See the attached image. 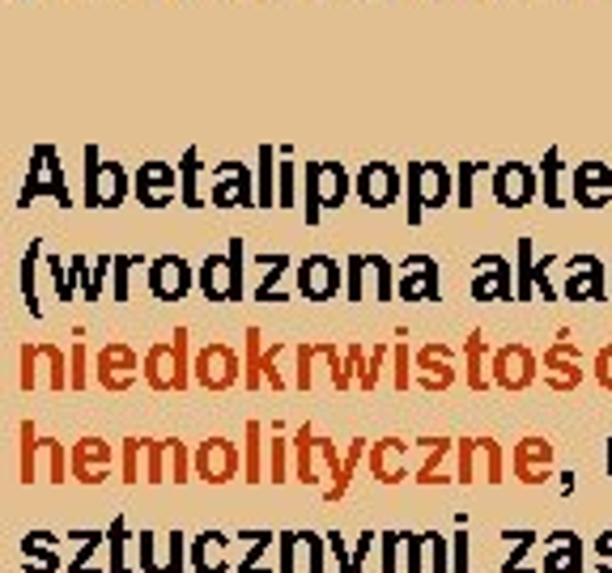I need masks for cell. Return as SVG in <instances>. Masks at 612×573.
Returning a JSON list of instances; mask_svg holds the SVG:
<instances>
[{"label":"cell","instance_id":"1","mask_svg":"<svg viewBox=\"0 0 612 573\" xmlns=\"http://www.w3.org/2000/svg\"><path fill=\"white\" fill-rule=\"evenodd\" d=\"M561 268V297L574 302V306H587V302H609V264L591 251L583 255H565L558 264Z\"/></svg>","mask_w":612,"mask_h":573},{"label":"cell","instance_id":"32","mask_svg":"<svg viewBox=\"0 0 612 573\" xmlns=\"http://www.w3.org/2000/svg\"><path fill=\"white\" fill-rule=\"evenodd\" d=\"M591 548H596V573H612V526L596 535Z\"/></svg>","mask_w":612,"mask_h":573},{"label":"cell","instance_id":"11","mask_svg":"<svg viewBox=\"0 0 612 573\" xmlns=\"http://www.w3.org/2000/svg\"><path fill=\"white\" fill-rule=\"evenodd\" d=\"M354 188H357V195H361V204L387 208V204H396V195H400V170L387 166V162H370V166L357 170Z\"/></svg>","mask_w":612,"mask_h":573},{"label":"cell","instance_id":"27","mask_svg":"<svg viewBox=\"0 0 612 573\" xmlns=\"http://www.w3.org/2000/svg\"><path fill=\"white\" fill-rule=\"evenodd\" d=\"M366 268L374 272V297H379V302L396 297V285H392V277H396V272H392V264H387L383 255H366Z\"/></svg>","mask_w":612,"mask_h":573},{"label":"cell","instance_id":"37","mask_svg":"<svg viewBox=\"0 0 612 573\" xmlns=\"http://www.w3.org/2000/svg\"><path fill=\"white\" fill-rule=\"evenodd\" d=\"M408 379H412V374H408V348H396V386L408 391Z\"/></svg>","mask_w":612,"mask_h":573},{"label":"cell","instance_id":"29","mask_svg":"<svg viewBox=\"0 0 612 573\" xmlns=\"http://www.w3.org/2000/svg\"><path fill=\"white\" fill-rule=\"evenodd\" d=\"M345 281H349V297L361 302V297H366V255H354V259H349Z\"/></svg>","mask_w":612,"mask_h":573},{"label":"cell","instance_id":"39","mask_svg":"<svg viewBox=\"0 0 612 573\" xmlns=\"http://www.w3.org/2000/svg\"><path fill=\"white\" fill-rule=\"evenodd\" d=\"M553 476H558V493H561V497H570V493L578 488V480H574V472H553Z\"/></svg>","mask_w":612,"mask_h":573},{"label":"cell","instance_id":"36","mask_svg":"<svg viewBox=\"0 0 612 573\" xmlns=\"http://www.w3.org/2000/svg\"><path fill=\"white\" fill-rule=\"evenodd\" d=\"M451 570L468 573V535H463V531L456 535V557H451Z\"/></svg>","mask_w":612,"mask_h":573},{"label":"cell","instance_id":"13","mask_svg":"<svg viewBox=\"0 0 612 573\" xmlns=\"http://www.w3.org/2000/svg\"><path fill=\"white\" fill-rule=\"evenodd\" d=\"M396 293L405 302H434L438 297V264L430 255H412L400 264V285Z\"/></svg>","mask_w":612,"mask_h":573},{"label":"cell","instance_id":"30","mask_svg":"<svg viewBox=\"0 0 612 573\" xmlns=\"http://www.w3.org/2000/svg\"><path fill=\"white\" fill-rule=\"evenodd\" d=\"M591 379L600 382L604 391H612V344H604V348L591 357Z\"/></svg>","mask_w":612,"mask_h":573},{"label":"cell","instance_id":"17","mask_svg":"<svg viewBox=\"0 0 612 573\" xmlns=\"http://www.w3.org/2000/svg\"><path fill=\"white\" fill-rule=\"evenodd\" d=\"M456 357H451V348L447 344H430V348H421L417 353V370H421V386H430V391H447L451 382H456V366H451Z\"/></svg>","mask_w":612,"mask_h":573},{"label":"cell","instance_id":"2","mask_svg":"<svg viewBox=\"0 0 612 573\" xmlns=\"http://www.w3.org/2000/svg\"><path fill=\"white\" fill-rule=\"evenodd\" d=\"M451 195V170L438 162H412L408 166V221H421L425 208H443Z\"/></svg>","mask_w":612,"mask_h":573},{"label":"cell","instance_id":"23","mask_svg":"<svg viewBox=\"0 0 612 573\" xmlns=\"http://www.w3.org/2000/svg\"><path fill=\"white\" fill-rule=\"evenodd\" d=\"M463 379L472 391H489V366H485V335L472 332L468 335V344H463Z\"/></svg>","mask_w":612,"mask_h":573},{"label":"cell","instance_id":"16","mask_svg":"<svg viewBox=\"0 0 612 573\" xmlns=\"http://www.w3.org/2000/svg\"><path fill=\"white\" fill-rule=\"evenodd\" d=\"M370 472H374V480H383V484H400V480L408 476V442H400V437L374 442V450H370Z\"/></svg>","mask_w":612,"mask_h":573},{"label":"cell","instance_id":"41","mask_svg":"<svg viewBox=\"0 0 612 573\" xmlns=\"http://www.w3.org/2000/svg\"><path fill=\"white\" fill-rule=\"evenodd\" d=\"M609 302H612V264H609Z\"/></svg>","mask_w":612,"mask_h":573},{"label":"cell","instance_id":"35","mask_svg":"<svg viewBox=\"0 0 612 573\" xmlns=\"http://www.w3.org/2000/svg\"><path fill=\"white\" fill-rule=\"evenodd\" d=\"M272 480H285V442L272 437Z\"/></svg>","mask_w":612,"mask_h":573},{"label":"cell","instance_id":"9","mask_svg":"<svg viewBox=\"0 0 612 573\" xmlns=\"http://www.w3.org/2000/svg\"><path fill=\"white\" fill-rule=\"evenodd\" d=\"M536 191H540L536 166H527V162H502L494 170V195L502 208H527L536 200Z\"/></svg>","mask_w":612,"mask_h":573},{"label":"cell","instance_id":"33","mask_svg":"<svg viewBox=\"0 0 612 573\" xmlns=\"http://www.w3.org/2000/svg\"><path fill=\"white\" fill-rule=\"evenodd\" d=\"M259 425H252L247 430V480H264V472H259Z\"/></svg>","mask_w":612,"mask_h":573},{"label":"cell","instance_id":"25","mask_svg":"<svg viewBox=\"0 0 612 573\" xmlns=\"http://www.w3.org/2000/svg\"><path fill=\"white\" fill-rule=\"evenodd\" d=\"M558 259L561 255H553V251H545V255L532 259V293L545 297V302H558L561 297L558 285H553V268H558Z\"/></svg>","mask_w":612,"mask_h":573},{"label":"cell","instance_id":"8","mask_svg":"<svg viewBox=\"0 0 612 573\" xmlns=\"http://www.w3.org/2000/svg\"><path fill=\"white\" fill-rule=\"evenodd\" d=\"M570 191H574V204L578 208H609L612 204V166L591 157V162H578V170H570Z\"/></svg>","mask_w":612,"mask_h":573},{"label":"cell","instance_id":"40","mask_svg":"<svg viewBox=\"0 0 612 573\" xmlns=\"http://www.w3.org/2000/svg\"><path fill=\"white\" fill-rule=\"evenodd\" d=\"M604 472H609V480H612V437L604 442Z\"/></svg>","mask_w":612,"mask_h":573},{"label":"cell","instance_id":"10","mask_svg":"<svg viewBox=\"0 0 612 573\" xmlns=\"http://www.w3.org/2000/svg\"><path fill=\"white\" fill-rule=\"evenodd\" d=\"M472 297L476 302H510L514 297V268L507 255H481L472 268Z\"/></svg>","mask_w":612,"mask_h":573},{"label":"cell","instance_id":"26","mask_svg":"<svg viewBox=\"0 0 612 573\" xmlns=\"http://www.w3.org/2000/svg\"><path fill=\"white\" fill-rule=\"evenodd\" d=\"M507 539L514 544V552H510V561L502 565V573H536V570H527L523 561H527V552H532V544L540 539L536 531H507Z\"/></svg>","mask_w":612,"mask_h":573},{"label":"cell","instance_id":"14","mask_svg":"<svg viewBox=\"0 0 612 573\" xmlns=\"http://www.w3.org/2000/svg\"><path fill=\"white\" fill-rule=\"evenodd\" d=\"M196 379L208 391H226L230 382L239 379V353L230 344H208L201 357H196Z\"/></svg>","mask_w":612,"mask_h":573},{"label":"cell","instance_id":"34","mask_svg":"<svg viewBox=\"0 0 612 573\" xmlns=\"http://www.w3.org/2000/svg\"><path fill=\"white\" fill-rule=\"evenodd\" d=\"M396 557H400V535H383V573H396Z\"/></svg>","mask_w":612,"mask_h":573},{"label":"cell","instance_id":"28","mask_svg":"<svg viewBox=\"0 0 612 573\" xmlns=\"http://www.w3.org/2000/svg\"><path fill=\"white\" fill-rule=\"evenodd\" d=\"M476 170H481V166H472V162L456 166V200H459V208H472V204H476Z\"/></svg>","mask_w":612,"mask_h":573},{"label":"cell","instance_id":"12","mask_svg":"<svg viewBox=\"0 0 612 573\" xmlns=\"http://www.w3.org/2000/svg\"><path fill=\"white\" fill-rule=\"evenodd\" d=\"M298 289L310 302H328L341 293V264L328 255H306L298 264Z\"/></svg>","mask_w":612,"mask_h":573},{"label":"cell","instance_id":"4","mask_svg":"<svg viewBox=\"0 0 612 573\" xmlns=\"http://www.w3.org/2000/svg\"><path fill=\"white\" fill-rule=\"evenodd\" d=\"M540 379V361L527 344H507L489 357V386H502V391H527L532 382Z\"/></svg>","mask_w":612,"mask_h":573},{"label":"cell","instance_id":"15","mask_svg":"<svg viewBox=\"0 0 612 573\" xmlns=\"http://www.w3.org/2000/svg\"><path fill=\"white\" fill-rule=\"evenodd\" d=\"M545 573H583V539L578 531H553L545 535Z\"/></svg>","mask_w":612,"mask_h":573},{"label":"cell","instance_id":"20","mask_svg":"<svg viewBox=\"0 0 612 573\" xmlns=\"http://www.w3.org/2000/svg\"><path fill=\"white\" fill-rule=\"evenodd\" d=\"M153 281V293L157 297H183L188 285H192V277H188V264L179 259V255H170V259H157L150 272Z\"/></svg>","mask_w":612,"mask_h":573},{"label":"cell","instance_id":"24","mask_svg":"<svg viewBox=\"0 0 612 573\" xmlns=\"http://www.w3.org/2000/svg\"><path fill=\"white\" fill-rule=\"evenodd\" d=\"M532 259H536V246L532 239H519L514 246V302H532Z\"/></svg>","mask_w":612,"mask_h":573},{"label":"cell","instance_id":"21","mask_svg":"<svg viewBox=\"0 0 612 573\" xmlns=\"http://www.w3.org/2000/svg\"><path fill=\"white\" fill-rule=\"evenodd\" d=\"M561 179H565V162H561V149H545V162L536 166V183L545 191V208H561L565 195H561Z\"/></svg>","mask_w":612,"mask_h":573},{"label":"cell","instance_id":"31","mask_svg":"<svg viewBox=\"0 0 612 573\" xmlns=\"http://www.w3.org/2000/svg\"><path fill=\"white\" fill-rule=\"evenodd\" d=\"M425 548H430V565H434V573L451 570V552H447V539H443V535H425Z\"/></svg>","mask_w":612,"mask_h":573},{"label":"cell","instance_id":"18","mask_svg":"<svg viewBox=\"0 0 612 573\" xmlns=\"http://www.w3.org/2000/svg\"><path fill=\"white\" fill-rule=\"evenodd\" d=\"M421 450H425V463L417 472L421 484L456 480V442H447V437H421Z\"/></svg>","mask_w":612,"mask_h":573},{"label":"cell","instance_id":"19","mask_svg":"<svg viewBox=\"0 0 612 573\" xmlns=\"http://www.w3.org/2000/svg\"><path fill=\"white\" fill-rule=\"evenodd\" d=\"M201 476L213 480V484H221V480L239 476V446L234 442H226V437H213V442H204L201 450Z\"/></svg>","mask_w":612,"mask_h":573},{"label":"cell","instance_id":"7","mask_svg":"<svg viewBox=\"0 0 612 573\" xmlns=\"http://www.w3.org/2000/svg\"><path fill=\"white\" fill-rule=\"evenodd\" d=\"M540 379H545V386L561 391V395H565V391H578L583 379H587V374H583V348L561 335L558 344L545 348V374H540Z\"/></svg>","mask_w":612,"mask_h":573},{"label":"cell","instance_id":"3","mask_svg":"<svg viewBox=\"0 0 612 573\" xmlns=\"http://www.w3.org/2000/svg\"><path fill=\"white\" fill-rule=\"evenodd\" d=\"M345 195H349V175L336 162L306 166V221H319L323 208H341Z\"/></svg>","mask_w":612,"mask_h":573},{"label":"cell","instance_id":"22","mask_svg":"<svg viewBox=\"0 0 612 573\" xmlns=\"http://www.w3.org/2000/svg\"><path fill=\"white\" fill-rule=\"evenodd\" d=\"M221 208L230 204H252V175L243 166H221V183H217V195H213Z\"/></svg>","mask_w":612,"mask_h":573},{"label":"cell","instance_id":"5","mask_svg":"<svg viewBox=\"0 0 612 573\" xmlns=\"http://www.w3.org/2000/svg\"><path fill=\"white\" fill-rule=\"evenodd\" d=\"M201 285L213 302H234V297L243 293V246H239V242L230 246V255L204 259Z\"/></svg>","mask_w":612,"mask_h":573},{"label":"cell","instance_id":"38","mask_svg":"<svg viewBox=\"0 0 612 573\" xmlns=\"http://www.w3.org/2000/svg\"><path fill=\"white\" fill-rule=\"evenodd\" d=\"M281 204H294V166H281Z\"/></svg>","mask_w":612,"mask_h":573},{"label":"cell","instance_id":"6","mask_svg":"<svg viewBox=\"0 0 612 573\" xmlns=\"http://www.w3.org/2000/svg\"><path fill=\"white\" fill-rule=\"evenodd\" d=\"M510 472L519 484H549L553 480V442L549 437H523L510 450Z\"/></svg>","mask_w":612,"mask_h":573}]
</instances>
